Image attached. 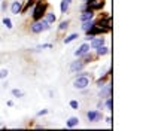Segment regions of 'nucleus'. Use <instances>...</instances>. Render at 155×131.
Returning <instances> with one entry per match:
<instances>
[{"label": "nucleus", "instance_id": "nucleus-11", "mask_svg": "<svg viewBox=\"0 0 155 131\" xmlns=\"http://www.w3.org/2000/svg\"><path fill=\"white\" fill-rule=\"evenodd\" d=\"M110 54V48L104 43V45H101V46H98L97 49H94V55L96 58H101V57H106Z\"/></svg>", "mask_w": 155, "mask_h": 131}, {"label": "nucleus", "instance_id": "nucleus-31", "mask_svg": "<svg viewBox=\"0 0 155 131\" xmlns=\"http://www.w3.org/2000/svg\"><path fill=\"white\" fill-rule=\"evenodd\" d=\"M104 122H106L107 125H112V116H110V115L106 116V118H104Z\"/></svg>", "mask_w": 155, "mask_h": 131}, {"label": "nucleus", "instance_id": "nucleus-7", "mask_svg": "<svg viewBox=\"0 0 155 131\" xmlns=\"http://www.w3.org/2000/svg\"><path fill=\"white\" fill-rule=\"evenodd\" d=\"M88 43H90V49L94 51V49H97L98 46H101V45L106 43V38H104V34H98V36H94Z\"/></svg>", "mask_w": 155, "mask_h": 131}, {"label": "nucleus", "instance_id": "nucleus-16", "mask_svg": "<svg viewBox=\"0 0 155 131\" xmlns=\"http://www.w3.org/2000/svg\"><path fill=\"white\" fill-rule=\"evenodd\" d=\"M79 118L78 116H70V118H67V121H66V127L67 128H76L78 125H79Z\"/></svg>", "mask_w": 155, "mask_h": 131}, {"label": "nucleus", "instance_id": "nucleus-13", "mask_svg": "<svg viewBox=\"0 0 155 131\" xmlns=\"http://www.w3.org/2000/svg\"><path fill=\"white\" fill-rule=\"evenodd\" d=\"M69 27H70V19H63V21H60V24H58V27H57V33L58 34L66 33V31L69 30Z\"/></svg>", "mask_w": 155, "mask_h": 131}, {"label": "nucleus", "instance_id": "nucleus-8", "mask_svg": "<svg viewBox=\"0 0 155 131\" xmlns=\"http://www.w3.org/2000/svg\"><path fill=\"white\" fill-rule=\"evenodd\" d=\"M88 9H91V11H101L103 8H104V5H106V0H90L88 3Z\"/></svg>", "mask_w": 155, "mask_h": 131}, {"label": "nucleus", "instance_id": "nucleus-28", "mask_svg": "<svg viewBox=\"0 0 155 131\" xmlns=\"http://www.w3.org/2000/svg\"><path fill=\"white\" fill-rule=\"evenodd\" d=\"M8 75H9V70L8 69H2L0 70V79H6Z\"/></svg>", "mask_w": 155, "mask_h": 131}, {"label": "nucleus", "instance_id": "nucleus-29", "mask_svg": "<svg viewBox=\"0 0 155 131\" xmlns=\"http://www.w3.org/2000/svg\"><path fill=\"white\" fill-rule=\"evenodd\" d=\"M48 113H49L48 109H42V110H39V112L36 113V116H45V115H48Z\"/></svg>", "mask_w": 155, "mask_h": 131}, {"label": "nucleus", "instance_id": "nucleus-25", "mask_svg": "<svg viewBox=\"0 0 155 131\" xmlns=\"http://www.w3.org/2000/svg\"><path fill=\"white\" fill-rule=\"evenodd\" d=\"M69 106H70V109H72V110H79L81 103H79L78 100H70V101H69Z\"/></svg>", "mask_w": 155, "mask_h": 131}, {"label": "nucleus", "instance_id": "nucleus-30", "mask_svg": "<svg viewBox=\"0 0 155 131\" xmlns=\"http://www.w3.org/2000/svg\"><path fill=\"white\" fill-rule=\"evenodd\" d=\"M97 109L98 110H103V100L101 98H98V101H97Z\"/></svg>", "mask_w": 155, "mask_h": 131}, {"label": "nucleus", "instance_id": "nucleus-3", "mask_svg": "<svg viewBox=\"0 0 155 131\" xmlns=\"http://www.w3.org/2000/svg\"><path fill=\"white\" fill-rule=\"evenodd\" d=\"M48 30H51V24L46 22L43 18L31 21V24H30V33L31 34H42L43 31H48Z\"/></svg>", "mask_w": 155, "mask_h": 131}, {"label": "nucleus", "instance_id": "nucleus-17", "mask_svg": "<svg viewBox=\"0 0 155 131\" xmlns=\"http://www.w3.org/2000/svg\"><path fill=\"white\" fill-rule=\"evenodd\" d=\"M79 38H81V36H79V33H70V34H67L66 38L63 39V43H64V45H69V43H72V42L78 40Z\"/></svg>", "mask_w": 155, "mask_h": 131}, {"label": "nucleus", "instance_id": "nucleus-24", "mask_svg": "<svg viewBox=\"0 0 155 131\" xmlns=\"http://www.w3.org/2000/svg\"><path fill=\"white\" fill-rule=\"evenodd\" d=\"M11 94H12V97H15V98H22V97H24V91H22V90H18V88H14V90L11 91Z\"/></svg>", "mask_w": 155, "mask_h": 131}, {"label": "nucleus", "instance_id": "nucleus-27", "mask_svg": "<svg viewBox=\"0 0 155 131\" xmlns=\"http://www.w3.org/2000/svg\"><path fill=\"white\" fill-rule=\"evenodd\" d=\"M8 8H9L8 2H6V0H2V3H0V11H2V12H6Z\"/></svg>", "mask_w": 155, "mask_h": 131}, {"label": "nucleus", "instance_id": "nucleus-26", "mask_svg": "<svg viewBox=\"0 0 155 131\" xmlns=\"http://www.w3.org/2000/svg\"><path fill=\"white\" fill-rule=\"evenodd\" d=\"M52 48V43H42V45H38L35 48V51H42V49H51Z\"/></svg>", "mask_w": 155, "mask_h": 131}, {"label": "nucleus", "instance_id": "nucleus-32", "mask_svg": "<svg viewBox=\"0 0 155 131\" xmlns=\"http://www.w3.org/2000/svg\"><path fill=\"white\" fill-rule=\"evenodd\" d=\"M85 9H88V5H87V3H82V5L79 6V12H81V11H85Z\"/></svg>", "mask_w": 155, "mask_h": 131}, {"label": "nucleus", "instance_id": "nucleus-33", "mask_svg": "<svg viewBox=\"0 0 155 131\" xmlns=\"http://www.w3.org/2000/svg\"><path fill=\"white\" fill-rule=\"evenodd\" d=\"M6 104H8V106H9V107H12V106H14V101H12V100H9V101H8V103H6Z\"/></svg>", "mask_w": 155, "mask_h": 131}, {"label": "nucleus", "instance_id": "nucleus-34", "mask_svg": "<svg viewBox=\"0 0 155 131\" xmlns=\"http://www.w3.org/2000/svg\"><path fill=\"white\" fill-rule=\"evenodd\" d=\"M88 2H90V0H82V3H88Z\"/></svg>", "mask_w": 155, "mask_h": 131}, {"label": "nucleus", "instance_id": "nucleus-4", "mask_svg": "<svg viewBox=\"0 0 155 131\" xmlns=\"http://www.w3.org/2000/svg\"><path fill=\"white\" fill-rule=\"evenodd\" d=\"M85 116H87V121H88L90 124H96V122H100V121L103 119V113H101V110H98V109L88 110Z\"/></svg>", "mask_w": 155, "mask_h": 131}, {"label": "nucleus", "instance_id": "nucleus-20", "mask_svg": "<svg viewBox=\"0 0 155 131\" xmlns=\"http://www.w3.org/2000/svg\"><path fill=\"white\" fill-rule=\"evenodd\" d=\"M103 109H106L107 112H112V95L103 98Z\"/></svg>", "mask_w": 155, "mask_h": 131}, {"label": "nucleus", "instance_id": "nucleus-23", "mask_svg": "<svg viewBox=\"0 0 155 131\" xmlns=\"http://www.w3.org/2000/svg\"><path fill=\"white\" fill-rule=\"evenodd\" d=\"M2 22H3V25H5L8 30H12V28H14V22H12V19L9 18V17H5V18L2 19Z\"/></svg>", "mask_w": 155, "mask_h": 131}, {"label": "nucleus", "instance_id": "nucleus-5", "mask_svg": "<svg viewBox=\"0 0 155 131\" xmlns=\"http://www.w3.org/2000/svg\"><path fill=\"white\" fill-rule=\"evenodd\" d=\"M85 67H87V64H85L81 58H76L75 61H72V63L69 64V72H70V73H78V72L84 70Z\"/></svg>", "mask_w": 155, "mask_h": 131}, {"label": "nucleus", "instance_id": "nucleus-36", "mask_svg": "<svg viewBox=\"0 0 155 131\" xmlns=\"http://www.w3.org/2000/svg\"><path fill=\"white\" fill-rule=\"evenodd\" d=\"M0 2H2V0H0Z\"/></svg>", "mask_w": 155, "mask_h": 131}, {"label": "nucleus", "instance_id": "nucleus-12", "mask_svg": "<svg viewBox=\"0 0 155 131\" xmlns=\"http://www.w3.org/2000/svg\"><path fill=\"white\" fill-rule=\"evenodd\" d=\"M22 3H24V2H21V0H12V3H11V6H9L12 15H19V14H21Z\"/></svg>", "mask_w": 155, "mask_h": 131}, {"label": "nucleus", "instance_id": "nucleus-6", "mask_svg": "<svg viewBox=\"0 0 155 131\" xmlns=\"http://www.w3.org/2000/svg\"><path fill=\"white\" fill-rule=\"evenodd\" d=\"M100 91H98V98H106V97H110L112 95V82L110 80H107L103 87H100L98 88Z\"/></svg>", "mask_w": 155, "mask_h": 131}, {"label": "nucleus", "instance_id": "nucleus-18", "mask_svg": "<svg viewBox=\"0 0 155 131\" xmlns=\"http://www.w3.org/2000/svg\"><path fill=\"white\" fill-rule=\"evenodd\" d=\"M35 2L36 0H27L25 3H22V9H21V14L24 15V14H27L31 8H33V5H35Z\"/></svg>", "mask_w": 155, "mask_h": 131}, {"label": "nucleus", "instance_id": "nucleus-35", "mask_svg": "<svg viewBox=\"0 0 155 131\" xmlns=\"http://www.w3.org/2000/svg\"><path fill=\"white\" fill-rule=\"evenodd\" d=\"M66 2H69V3H72V2H73V0H66Z\"/></svg>", "mask_w": 155, "mask_h": 131}, {"label": "nucleus", "instance_id": "nucleus-2", "mask_svg": "<svg viewBox=\"0 0 155 131\" xmlns=\"http://www.w3.org/2000/svg\"><path fill=\"white\" fill-rule=\"evenodd\" d=\"M48 9H49V5H48L46 0H36L35 5H33V8H31L28 12H30V15H31V19L36 21V19L43 18V15H45V12H46Z\"/></svg>", "mask_w": 155, "mask_h": 131}, {"label": "nucleus", "instance_id": "nucleus-1", "mask_svg": "<svg viewBox=\"0 0 155 131\" xmlns=\"http://www.w3.org/2000/svg\"><path fill=\"white\" fill-rule=\"evenodd\" d=\"M91 84H93L91 73H90V72H84V70L78 72L76 76H75L73 80H72V87H73L75 90H78V91L88 90V88L91 87Z\"/></svg>", "mask_w": 155, "mask_h": 131}, {"label": "nucleus", "instance_id": "nucleus-21", "mask_svg": "<svg viewBox=\"0 0 155 131\" xmlns=\"http://www.w3.org/2000/svg\"><path fill=\"white\" fill-rule=\"evenodd\" d=\"M109 79H110V76H107L106 73H104V75H101V77H98V79L96 80V87H97V88L103 87V85H104V84H106Z\"/></svg>", "mask_w": 155, "mask_h": 131}, {"label": "nucleus", "instance_id": "nucleus-14", "mask_svg": "<svg viewBox=\"0 0 155 131\" xmlns=\"http://www.w3.org/2000/svg\"><path fill=\"white\" fill-rule=\"evenodd\" d=\"M94 25H96V18L88 19V21H82V22H81V30H82L84 33H87V31L91 30Z\"/></svg>", "mask_w": 155, "mask_h": 131}, {"label": "nucleus", "instance_id": "nucleus-22", "mask_svg": "<svg viewBox=\"0 0 155 131\" xmlns=\"http://www.w3.org/2000/svg\"><path fill=\"white\" fill-rule=\"evenodd\" d=\"M70 5H72V3H69V2H66V0H61V3H60V12H61V14H67L69 9H70Z\"/></svg>", "mask_w": 155, "mask_h": 131}, {"label": "nucleus", "instance_id": "nucleus-9", "mask_svg": "<svg viewBox=\"0 0 155 131\" xmlns=\"http://www.w3.org/2000/svg\"><path fill=\"white\" fill-rule=\"evenodd\" d=\"M90 51H91V49H90V43H88V42H82V43L79 45V48H78L73 54H75L76 58H81V57L85 55V54L90 52Z\"/></svg>", "mask_w": 155, "mask_h": 131}, {"label": "nucleus", "instance_id": "nucleus-15", "mask_svg": "<svg viewBox=\"0 0 155 131\" xmlns=\"http://www.w3.org/2000/svg\"><path fill=\"white\" fill-rule=\"evenodd\" d=\"M43 19L52 25V24H55V22H57V15L54 14V11H49V9H48V11L45 12V15H43Z\"/></svg>", "mask_w": 155, "mask_h": 131}, {"label": "nucleus", "instance_id": "nucleus-10", "mask_svg": "<svg viewBox=\"0 0 155 131\" xmlns=\"http://www.w3.org/2000/svg\"><path fill=\"white\" fill-rule=\"evenodd\" d=\"M96 18V12L94 11H91V9H85V11H81L79 12V17L78 19L82 22V21H88V19H93Z\"/></svg>", "mask_w": 155, "mask_h": 131}, {"label": "nucleus", "instance_id": "nucleus-19", "mask_svg": "<svg viewBox=\"0 0 155 131\" xmlns=\"http://www.w3.org/2000/svg\"><path fill=\"white\" fill-rule=\"evenodd\" d=\"M81 60H82V61H84L85 64H90V63H93V61L96 60V55H94V54H93V52L90 51V52H87L85 55L81 57Z\"/></svg>", "mask_w": 155, "mask_h": 131}]
</instances>
